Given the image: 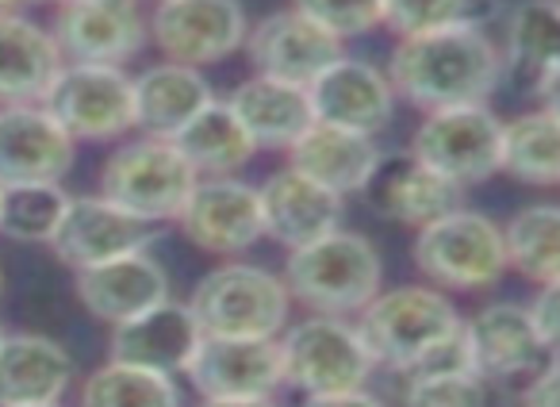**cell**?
Masks as SVG:
<instances>
[{
	"label": "cell",
	"mask_w": 560,
	"mask_h": 407,
	"mask_svg": "<svg viewBox=\"0 0 560 407\" xmlns=\"http://www.w3.org/2000/svg\"><path fill=\"white\" fill-rule=\"evenodd\" d=\"M499 73H503V58L480 27L399 39L388 66L392 89L422 112L483 104L495 93Z\"/></svg>",
	"instance_id": "1"
},
{
	"label": "cell",
	"mask_w": 560,
	"mask_h": 407,
	"mask_svg": "<svg viewBox=\"0 0 560 407\" xmlns=\"http://www.w3.org/2000/svg\"><path fill=\"white\" fill-rule=\"evenodd\" d=\"M358 330L376 365L419 373L434 365H468L465 319L457 307L427 284H399L361 312Z\"/></svg>",
	"instance_id": "2"
},
{
	"label": "cell",
	"mask_w": 560,
	"mask_h": 407,
	"mask_svg": "<svg viewBox=\"0 0 560 407\" xmlns=\"http://www.w3.org/2000/svg\"><path fill=\"white\" fill-rule=\"evenodd\" d=\"M381 281L384 261L376 246L358 231L342 228L289 251L284 261V284L292 300L312 307L315 315H361L381 296Z\"/></svg>",
	"instance_id": "3"
},
{
	"label": "cell",
	"mask_w": 560,
	"mask_h": 407,
	"mask_svg": "<svg viewBox=\"0 0 560 407\" xmlns=\"http://www.w3.org/2000/svg\"><path fill=\"white\" fill-rule=\"evenodd\" d=\"M289 304L284 277L242 261L203 274L188 296L200 330L215 338H277L289 327Z\"/></svg>",
	"instance_id": "4"
},
{
	"label": "cell",
	"mask_w": 560,
	"mask_h": 407,
	"mask_svg": "<svg viewBox=\"0 0 560 407\" xmlns=\"http://www.w3.org/2000/svg\"><path fill=\"white\" fill-rule=\"evenodd\" d=\"M196 181L200 177L177 150V142L142 135L139 142H127L104 162L101 196H108L112 203H119L124 212L139 216V220L162 223L177 220Z\"/></svg>",
	"instance_id": "5"
},
{
	"label": "cell",
	"mask_w": 560,
	"mask_h": 407,
	"mask_svg": "<svg viewBox=\"0 0 560 407\" xmlns=\"http://www.w3.org/2000/svg\"><path fill=\"white\" fill-rule=\"evenodd\" d=\"M280 358H284V384L300 388L304 396L365 388L376 369L358 323L346 315H312L289 327L280 335Z\"/></svg>",
	"instance_id": "6"
},
{
	"label": "cell",
	"mask_w": 560,
	"mask_h": 407,
	"mask_svg": "<svg viewBox=\"0 0 560 407\" xmlns=\"http://www.w3.org/2000/svg\"><path fill=\"white\" fill-rule=\"evenodd\" d=\"M415 266L438 289L476 292L491 289L511 266L506 235L480 212H450L445 220L430 223L415 239Z\"/></svg>",
	"instance_id": "7"
},
{
	"label": "cell",
	"mask_w": 560,
	"mask_h": 407,
	"mask_svg": "<svg viewBox=\"0 0 560 407\" xmlns=\"http://www.w3.org/2000/svg\"><path fill=\"white\" fill-rule=\"evenodd\" d=\"M43 108L70 131L73 142H108L135 131V78L124 66L66 62Z\"/></svg>",
	"instance_id": "8"
},
{
	"label": "cell",
	"mask_w": 560,
	"mask_h": 407,
	"mask_svg": "<svg viewBox=\"0 0 560 407\" xmlns=\"http://www.w3.org/2000/svg\"><path fill=\"white\" fill-rule=\"evenodd\" d=\"M411 154L453 185H480L503 170V124L488 104L430 112L415 131Z\"/></svg>",
	"instance_id": "9"
},
{
	"label": "cell",
	"mask_w": 560,
	"mask_h": 407,
	"mask_svg": "<svg viewBox=\"0 0 560 407\" xmlns=\"http://www.w3.org/2000/svg\"><path fill=\"white\" fill-rule=\"evenodd\" d=\"M150 39L170 62L200 70L246 47V9L242 0H165L150 16Z\"/></svg>",
	"instance_id": "10"
},
{
	"label": "cell",
	"mask_w": 560,
	"mask_h": 407,
	"mask_svg": "<svg viewBox=\"0 0 560 407\" xmlns=\"http://www.w3.org/2000/svg\"><path fill=\"white\" fill-rule=\"evenodd\" d=\"M177 223L180 235L203 254H242L265 239L261 193L234 177H200Z\"/></svg>",
	"instance_id": "11"
},
{
	"label": "cell",
	"mask_w": 560,
	"mask_h": 407,
	"mask_svg": "<svg viewBox=\"0 0 560 407\" xmlns=\"http://www.w3.org/2000/svg\"><path fill=\"white\" fill-rule=\"evenodd\" d=\"M150 20H142L139 0H73L58 4L55 39L66 62L127 66L142 50Z\"/></svg>",
	"instance_id": "12"
},
{
	"label": "cell",
	"mask_w": 560,
	"mask_h": 407,
	"mask_svg": "<svg viewBox=\"0 0 560 407\" xmlns=\"http://www.w3.org/2000/svg\"><path fill=\"white\" fill-rule=\"evenodd\" d=\"M150 243H154V223L124 212L119 203H112L108 196L96 193V196H73L70 212H66L50 251H55V258L62 266L81 274V269L150 251Z\"/></svg>",
	"instance_id": "13"
},
{
	"label": "cell",
	"mask_w": 560,
	"mask_h": 407,
	"mask_svg": "<svg viewBox=\"0 0 560 407\" xmlns=\"http://www.w3.org/2000/svg\"><path fill=\"white\" fill-rule=\"evenodd\" d=\"M78 142L43 104L0 108V188L62 185Z\"/></svg>",
	"instance_id": "14"
},
{
	"label": "cell",
	"mask_w": 560,
	"mask_h": 407,
	"mask_svg": "<svg viewBox=\"0 0 560 407\" xmlns=\"http://www.w3.org/2000/svg\"><path fill=\"white\" fill-rule=\"evenodd\" d=\"M246 55L261 78L312 89V81L323 78L342 58V39L319 27L315 20H307L304 12L284 9L265 16L249 32Z\"/></svg>",
	"instance_id": "15"
},
{
	"label": "cell",
	"mask_w": 560,
	"mask_h": 407,
	"mask_svg": "<svg viewBox=\"0 0 560 407\" xmlns=\"http://www.w3.org/2000/svg\"><path fill=\"white\" fill-rule=\"evenodd\" d=\"M188 384L203 399H249L272 396V388L284 384V358L280 338H215L203 335Z\"/></svg>",
	"instance_id": "16"
},
{
	"label": "cell",
	"mask_w": 560,
	"mask_h": 407,
	"mask_svg": "<svg viewBox=\"0 0 560 407\" xmlns=\"http://www.w3.org/2000/svg\"><path fill=\"white\" fill-rule=\"evenodd\" d=\"M261 193V212H265V239L300 251V246L315 243V239L330 235V231L342 228V212H346V196L330 193L327 185L312 181L307 173L292 170H277L272 177H265L257 185Z\"/></svg>",
	"instance_id": "17"
},
{
	"label": "cell",
	"mask_w": 560,
	"mask_h": 407,
	"mask_svg": "<svg viewBox=\"0 0 560 407\" xmlns=\"http://www.w3.org/2000/svg\"><path fill=\"white\" fill-rule=\"evenodd\" d=\"M78 300L93 319L119 327L131 323L139 315H147L150 307L170 300V274L158 258L142 254H127V258L104 261V266L81 269L73 277Z\"/></svg>",
	"instance_id": "18"
},
{
	"label": "cell",
	"mask_w": 560,
	"mask_h": 407,
	"mask_svg": "<svg viewBox=\"0 0 560 407\" xmlns=\"http://www.w3.org/2000/svg\"><path fill=\"white\" fill-rule=\"evenodd\" d=\"M307 93L315 104V119L373 135V139L392 124V112H396V89L388 73L350 55H342L323 78H315Z\"/></svg>",
	"instance_id": "19"
},
{
	"label": "cell",
	"mask_w": 560,
	"mask_h": 407,
	"mask_svg": "<svg viewBox=\"0 0 560 407\" xmlns=\"http://www.w3.org/2000/svg\"><path fill=\"white\" fill-rule=\"evenodd\" d=\"M549 346L537 335V323L529 307L518 304H488L465 323V358L468 369L483 381H511L529 373L545 358Z\"/></svg>",
	"instance_id": "20"
},
{
	"label": "cell",
	"mask_w": 560,
	"mask_h": 407,
	"mask_svg": "<svg viewBox=\"0 0 560 407\" xmlns=\"http://www.w3.org/2000/svg\"><path fill=\"white\" fill-rule=\"evenodd\" d=\"M200 342H203V330L196 323L192 307L173 304V300L150 307L139 319L112 327V358L127 361V365L154 369V373L165 376L188 373Z\"/></svg>",
	"instance_id": "21"
},
{
	"label": "cell",
	"mask_w": 560,
	"mask_h": 407,
	"mask_svg": "<svg viewBox=\"0 0 560 407\" xmlns=\"http://www.w3.org/2000/svg\"><path fill=\"white\" fill-rule=\"evenodd\" d=\"M365 193L373 200L376 216L415 231L430 228V223L445 220V216L460 208V185H453L450 177L422 165L411 150L404 158H396V162H381V170H376L373 185Z\"/></svg>",
	"instance_id": "22"
},
{
	"label": "cell",
	"mask_w": 560,
	"mask_h": 407,
	"mask_svg": "<svg viewBox=\"0 0 560 407\" xmlns=\"http://www.w3.org/2000/svg\"><path fill=\"white\" fill-rule=\"evenodd\" d=\"M381 147L373 135L350 131V127L323 124L315 119L300 142L289 150V165L300 173H307L312 181L327 185L338 196L365 193L373 185L376 170H381Z\"/></svg>",
	"instance_id": "23"
},
{
	"label": "cell",
	"mask_w": 560,
	"mask_h": 407,
	"mask_svg": "<svg viewBox=\"0 0 560 407\" xmlns=\"http://www.w3.org/2000/svg\"><path fill=\"white\" fill-rule=\"evenodd\" d=\"M66 58L55 32L27 16H0V108L43 104Z\"/></svg>",
	"instance_id": "24"
},
{
	"label": "cell",
	"mask_w": 560,
	"mask_h": 407,
	"mask_svg": "<svg viewBox=\"0 0 560 407\" xmlns=\"http://www.w3.org/2000/svg\"><path fill=\"white\" fill-rule=\"evenodd\" d=\"M226 104L238 116V124L249 131L257 150H292L300 142V135L315 124V104L304 85L261 78V73L242 81L226 96Z\"/></svg>",
	"instance_id": "25"
},
{
	"label": "cell",
	"mask_w": 560,
	"mask_h": 407,
	"mask_svg": "<svg viewBox=\"0 0 560 407\" xmlns=\"http://www.w3.org/2000/svg\"><path fill=\"white\" fill-rule=\"evenodd\" d=\"M73 384V358L47 335H4L0 342V407L62 404Z\"/></svg>",
	"instance_id": "26"
},
{
	"label": "cell",
	"mask_w": 560,
	"mask_h": 407,
	"mask_svg": "<svg viewBox=\"0 0 560 407\" xmlns=\"http://www.w3.org/2000/svg\"><path fill=\"white\" fill-rule=\"evenodd\" d=\"M211 101H215V93L196 66H180L165 58L135 78V127L142 135H154V139H173Z\"/></svg>",
	"instance_id": "27"
},
{
	"label": "cell",
	"mask_w": 560,
	"mask_h": 407,
	"mask_svg": "<svg viewBox=\"0 0 560 407\" xmlns=\"http://www.w3.org/2000/svg\"><path fill=\"white\" fill-rule=\"evenodd\" d=\"M177 150L188 158L196 177H231L234 170L254 158V139L238 124L226 101H211L196 119H188L177 135H173Z\"/></svg>",
	"instance_id": "28"
},
{
	"label": "cell",
	"mask_w": 560,
	"mask_h": 407,
	"mask_svg": "<svg viewBox=\"0 0 560 407\" xmlns=\"http://www.w3.org/2000/svg\"><path fill=\"white\" fill-rule=\"evenodd\" d=\"M503 173L526 185H560V119L552 112L503 124Z\"/></svg>",
	"instance_id": "29"
},
{
	"label": "cell",
	"mask_w": 560,
	"mask_h": 407,
	"mask_svg": "<svg viewBox=\"0 0 560 407\" xmlns=\"http://www.w3.org/2000/svg\"><path fill=\"white\" fill-rule=\"evenodd\" d=\"M81 407H180L173 376L112 358L81 384Z\"/></svg>",
	"instance_id": "30"
},
{
	"label": "cell",
	"mask_w": 560,
	"mask_h": 407,
	"mask_svg": "<svg viewBox=\"0 0 560 407\" xmlns=\"http://www.w3.org/2000/svg\"><path fill=\"white\" fill-rule=\"evenodd\" d=\"M506 58L522 78L541 85L549 73L560 70V4L529 0L511 16L506 32Z\"/></svg>",
	"instance_id": "31"
},
{
	"label": "cell",
	"mask_w": 560,
	"mask_h": 407,
	"mask_svg": "<svg viewBox=\"0 0 560 407\" xmlns=\"http://www.w3.org/2000/svg\"><path fill=\"white\" fill-rule=\"evenodd\" d=\"M506 258L529 281H560V208L534 203L506 223Z\"/></svg>",
	"instance_id": "32"
},
{
	"label": "cell",
	"mask_w": 560,
	"mask_h": 407,
	"mask_svg": "<svg viewBox=\"0 0 560 407\" xmlns=\"http://www.w3.org/2000/svg\"><path fill=\"white\" fill-rule=\"evenodd\" d=\"M73 196L62 185L0 188V235L12 243H55Z\"/></svg>",
	"instance_id": "33"
},
{
	"label": "cell",
	"mask_w": 560,
	"mask_h": 407,
	"mask_svg": "<svg viewBox=\"0 0 560 407\" xmlns=\"http://www.w3.org/2000/svg\"><path fill=\"white\" fill-rule=\"evenodd\" d=\"M495 16V0H384V24L399 39L453 32V27H483Z\"/></svg>",
	"instance_id": "34"
},
{
	"label": "cell",
	"mask_w": 560,
	"mask_h": 407,
	"mask_svg": "<svg viewBox=\"0 0 560 407\" xmlns=\"http://www.w3.org/2000/svg\"><path fill=\"white\" fill-rule=\"evenodd\" d=\"M404 407H491V381L468 365H434L407 376Z\"/></svg>",
	"instance_id": "35"
},
{
	"label": "cell",
	"mask_w": 560,
	"mask_h": 407,
	"mask_svg": "<svg viewBox=\"0 0 560 407\" xmlns=\"http://www.w3.org/2000/svg\"><path fill=\"white\" fill-rule=\"evenodd\" d=\"M292 9L304 12L338 39H358L384 24V0H292Z\"/></svg>",
	"instance_id": "36"
},
{
	"label": "cell",
	"mask_w": 560,
	"mask_h": 407,
	"mask_svg": "<svg viewBox=\"0 0 560 407\" xmlns=\"http://www.w3.org/2000/svg\"><path fill=\"white\" fill-rule=\"evenodd\" d=\"M534 323H537V335H541V342L549 346V350L560 353V281L545 284L541 296L534 300Z\"/></svg>",
	"instance_id": "37"
},
{
	"label": "cell",
	"mask_w": 560,
	"mask_h": 407,
	"mask_svg": "<svg viewBox=\"0 0 560 407\" xmlns=\"http://www.w3.org/2000/svg\"><path fill=\"white\" fill-rule=\"evenodd\" d=\"M522 407H560V361L549 365L522 396Z\"/></svg>",
	"instance_id": "38"
},
{
	"label": "cell",
	"mask_w": 560,
	"mask_h": 407,
	"mask_svg": "<svg viewBox=\"0 0 560 407\" xmlns=\"http://www.w3.org/2000/svg\"><path fill=\"white\" fill-rule=\"evenodd\" d=\"M300 407H384L373 392L353 388V392H327V396H304Z\"/></svg>",
	"instance_id": "39"
},
{
	"label": "cell",
	"mask_w": 560,
	"mask_h": 407,
	"mask_svg": "<svg viewBox=\"0 0 560 407\" xmlns=\"http://www.w3.org/2000/svg\"><path fill=\"white\" fill-rule=\"evenodd\" d=\"M537 96H541V108L552 112V116L560 119V70L549 73V78H545L541 85H537Z\"/></svg>",
	"instance_id": "40"
},
{
	"label": "cell",
	"mask_w": 560,
	"mask_h": 407,
	"mask_svg": "<svg viewBox=\"0 0 560 407\" xmlns=\"http://www.w3.org/2000/svg\"><path fill=\"white\" fill-rule=\"evenodd\" d=\"M200 407H277L272 396H249V399H203Z\"/></svg>",
	"instance_id": "41"
},
{
	"label": "cell",
	"mask_w": 560,
	"mask_h": 407,
	"mask_svg": "<svg viewBox=\"0 0 560 407\" xmlns=\"http://www.w3.org/2000/svg\"><path fill=\"white\" fill-rule=\"evenodd\" d=\"M27 4H35V0H0V16H24Z\"/></svg>",
	"instance_id": "42"
},
{
	"label": "cell",
	"mask_w": 560,
	"mask_h": 407,
	"mask_svg": "<svg viewBox=\"0 0 560 407\" xmlns=\"http://www.w3.org/2000/svg\"><path fill=\"white\" fill-rule=\"evenodd\" d=\"M32 407H62V404H32Z\"/></svg>",
	"instance_id": "43"
},
{
	"label": "cell",
	"mask_w": 560,
	"mask_h": 407,
	"mask_svg": "<svg viewBox=\"0 0 560 407\" xmlns=\"http://www.w3.org/2000/svg\"><path fill=\"white\" fill-rule=\"evenodd\" d=\"M0 292H4V269H0Z\"/></svg>",
	"instance_id": "44"
},
{
	"label": "cell",
	"mask_w": 560,
	"mask_h": 407,
	"mask_svg": "<svg viewBox=\"0 0 560 407\" xmlns=\"http://www.w3.org/2000/svg\"><path fill=\"white\" fill-rule=\"evenodd\" d=\"M58 4H73V0H58Z\"/></svg>",
	"instance_id": "45"
},
{
	"label": "cell",
	"mask_w": 560,
	"mask_h": 407,
	"mask_svg": "<svg viewBox=\"0 0 560 407\" xmlns=\"http://www.w3.org/2000/svg\"><path fill=\"white\" fill-rule=\"evenodd\" d=\"M158 4H165V0H154V9H158Z\"/></svg>",
	"instance_id": "46"
},
{
	"label": "cell",
	"mask_w": 560,
	"mask_h": 407,
	"mask_svg": "<svg viewBox=\"0 0 560 407\" xmlns=\"http://www.w3.org/2000/svg\"><path fill=\"white\" fill-rule=\"evenodd\" d=\"M0 342H4V330H0Z\"/></svg>",
	"instance_id": "47"
}]
</instances>
